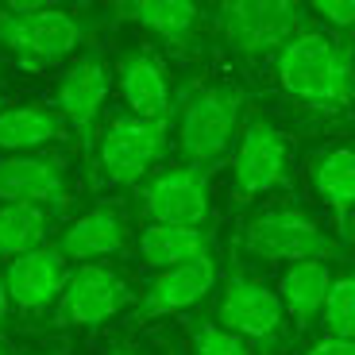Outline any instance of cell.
Instances as JSON below:
<instances>
[{
    "mask_svg": "<svg viewBox=\"0 0 355 355\" xmlns=\"http://www.w3.org/2000/svg\"><path fill=\"white\" fill-rule=\"evenodd\" d=\"M128 302H132V290L116 270L101 263H81L58 297V320L93 329V324H105L108 317H116Z\"/></svg>",
    "mask_w": 355,
    "mask_h": 355,
    "instance_id": "cell-7",
    "label": "cell"
},
{
    "mask_svg": "<svg viewBox=\"0 0 355 355\" xmlns=\"http://www.w3.org/2000/svg\"><path fill=\"white\" fill-rule=\"evenodd\" d=\"M70 282V270H66V255L58 248H35L27 255L12 259L8 270H4V286H8V297L19 309H46L51 302H58Z\"/></svg>",
    "mask_w": 355,
    "mask_h": 355,
    "instance_id": "cell-13",
    "label": "cell"
},
{
    "mask_svg": "<svg viewBox=\"0 0 355 355\" xmlns=\"http://www.w3.org/2000/svg\"><path fill=\"white\" fill-rule=\"evenodd\" d=\"M324 329L329 336L355 340V275L332 282L329 302H324Z\"/></svg>",
    "mask_w": 355,
    "mask_h": 355,
    "instance_id": "cell-23",
    "label": "cell"
},
{
    "mask_svg": "<svg viewBox=\"0 0 355 355\" xmlns=\"http://www.w3.org/2000/svg\"><path fill=\"white\" fill-rule=\"evenodd\" d=\"M305 355H355V340H340V336H324L309 347Z\"/></svg>",
    "mask_w": 355,
    "mask_h": 355,
    "instance_id": "cell-26",
    "label": "cell"
},
{
    "mask_svg": "<svg viewBox=\"0 0 355 355\" xmlns=\"http://www.w3.org/2000/svg\"><path fill=\"white\" fill-rule=\"evenodd\" d=\"M0 355H12V352H8V344H0Z\"/></svg>",
    "mask_w": 355,
    "mask_h": 355,
    "instance_id": "cell-28",
    "label": "cell"
},
{
    "mask_svg": "<svg viewBox=\"0 0 355 355\" xmlns=\"http://www.w3.org/2000/svg\"><path fill=\"white\" fill-rule=\"evenodd\" d=\"M313 12H317L329 27H340V31H344V27H355V0H317Z\"/></svg>",
    "mask_w": 355,
    "mask_h": 355,
    "instance_id": "cell-25",
    "label": "cell"
},
{
    "mask_svg": "<svg viewBox=\"0 0 355 355\" xmlns=\"http://www.w3.org/2000/svg\"><path fill=\"white\" fill-rule=\"evenodd\" d=\"M120 93H124L135 120H147V124H166L170 120V85H166L162 66L151 54L143 51L124 54V62H120Z\"/></svg>",
    "mask_w": 355,
    "mask_h": 355,
    "instance_id": "cell-14",
    "label": "cell"
},
{
    "mask_svg": "<svg viewBox=\"0 0 355 355\" xmlns=\"http://www.w3.org/2000/svg\"><path fill=\"white\" fill-rule=\"evenodd\" d=\"M216 286V266L213 255H201L193 263H182L174 270H162L147 293H143V313H178L189 309Z\"/></svg>",
    "mask_w": 355,
    "mask_h": 355,
    "instance_id": "cell-15",
    "label": "cell"
},
{
    "mask_svg": "<svg viewBox=\"0 0 355 355\" xmlns=\"http://www.w3.org/2000/svg\"><path fill=\"white\" fill-rule=\"evenodd\" d=\"M8 305H12V297H8V286H4V275H0V324L8 317Z\"/></svg>",
    "mask_w": 355,
    "mask_h": 355,
    "instance_id": "cell-27",
    "label": "cell"
},
{
    "mask_svg": "<svg viewBox=\"0 0 355 355\" xmlns=\"http://www.w3.org/2000/svg\"><path fill=\"white\" fill-rule=\"evenodd\" d=\"M243 93L236 85H205L182 108L178 120V151L189 166L201 170L205 162H216L232 147V135L240 128Z\"/></svg>",
    "mask_w": 355,
    "mask_h": 355,
    "instance_id": "cell-3",
    "label": "cell"
},
{
    "mask_svg": "<svg viewBox=\"0 0 355 355\" xmlns=\"http://www.w3.org/2000/svg\"><path fill=\"white\" fill-rule=\"evenodd\" d=\"M216 320H220L224 332H232L240 340H275L286 324V305L259 278L232 275L228 286H224Z\"/></svg>",
    "mask_w": 355,
    "mask_h": 355,
    "instance_id": "cell-8",
    "label": "cell"
},
{
    "mask_svg": "<svg viewBox=\"0 0 355 355\" xmlns=\"http://www.w3.org/2000/svg\"><path fill=\"white\" fill-rule=\"evenodd\" d=\"M0 105H4V101H0ZM0 112H4V108H0Z\"/></svg>",
    "mask_w": 355,
    "mask_h": 355,
    "instance_id": "cell-30",
    "label": "cell"
},
{
    "mask_svg": "<svg viewBox=\"0 0 355 355\" xmlns=\"http://www.w3.org/2000/svg\"><path fill=\"white\" fill-rule=\"evenodd\" d=\"M193 355H251L248 340L224 332L220 324H201L193 336Z\"/></svg>",
    "mask_w": 355,
    "mask_h": 355,
    "instance_id": "cell-24",
    "label": "cell"
},
{
    "mask_svg": "<svg viewBox=\"0 0 355 355\" xmlns=\"http://www.w3.org/2000/svg\"><path fill=\"white\" fill-rule=\"evenodd\" d=\"M278 81L302 105L317 112H336L355 93L352 51L324 31H302L278 54Z\"/></svg>",
    "mask_w": 355,
    "mask_h": 355,
    "instance_id": "cell-1",
    "label": "cell"
},
{
    "mask_svg": "<svg viewBox=\"0 0 355 355\" xmlns=\"http://www.w3.org/2000/svg\"><path fill=\"white\" fill-rule=\"evenodd\" d=\"M124 240H128V224L116 209H89L85 216H78L66 228L58 251L66 259H85V263H93V259L116 255V251L124 248Z\"/></svg>",
    "mask_w": 355,
    "mask_h": 355,
    "instance_id": "cell-16",
    "label": "cell"
},
{
    "mask_svg": "<svg viewBox=\"0 0 355 355\" xmlns=\"http://www.w3.org/2000/svg\"><path fill=\"white\" fill-rule=\"evenodd\" d=\"M81 43V27L70 12L46 4H12L0 12V46L27 70H43L70 58Z\"/></svg>",
    "mask_w": 355,
    "mask_h": 355,
    "instance_id": "cell-2",
    "label": "cell"
},
{
    "mask_svg": "<svg viewBox=\"0 0 355 355\" xmlns=\"http://www.w3.org/2000/svg\"><path fill=\"white\" fill-rule=\"evenodd\" d=\"M232 178H236L240 197L270 193V189L286 186V139L275 124L255 120L240 135V147L232 159Z\"/></svg>",
    "mask_w": 355,
    "mask_h": 355,
    "instance_id": "cell-11",
    "label": "cell"
},
{
    "mask_svg": "<svg viewBox=\"0 0 355 355\" xmlns=\"http://www.w3.org/2000/svg\"><path fill=\"white\" fill-rule=\"evenodd\" d=\"M166 155V124L116 116L101 135V170L116 186H135Z\"/></svg>",
    "mask_w": 355,
    "mask_h": 355,
    "instance_id": "cell-6",
    "label": "cell"
},
{
    "mask_svg": "<svg viewBox=\"0 0 355 355\" xmlns=\"http://www.w3.org/2000/svg\"><path fill=\"white\" fill-rule=\"evenodd\" d=\"M0 201L62 213L70 205V182H66L62 162L51 159V155H8V159H0Z\"/></svg>",
    "mask_w": 355,
    "mask_h": 355,
    "instance_id": "cell-9",
    "label": "cell"
},
{
    "mask_svg": "<svg viewBox=\"0 0 355 355\" xmlns=\"http://www.w3.org/2000/svg\"><path fill=\"white\" fill-rule=\"evenodd\" d=\"M243 248L259 259H286V263H324L336 255V243L317 220L297 209H266L243 232Z\"/></svg>",
    "mask_w": 355,
    "mask_h": 355,
    "instance_id": "cell-5",
    "label": "cell"
},
{
    "mask_svg": "<svg viewBox=\"0 0 355 355\" xmlns=\"http://www.w3.org/2000/svg\"><path fill=\"white\" fill-rule=\"evenodd\" d=\"M143 209L151 224H178V228H201L209 220V178L197 166L162 170L143 189Z\"/></svg>",
    "mask_w": 355,
    "mask_h": 355,
    "instance_id": "cell-10",
    "label": "cell"
},
{
    "mask_svg": "<svg viewBox=\"0 0 355 355\" xmlns=\"http://www.w3.org/2000/svg\"><path fill=\"white\" fill-rule=\"evenodd\" d=\"M139 255L155 270H174L182 263L209 255V240L201 228H178V224H147L139 236Z\"/></svg>",
    "mask_w": 355,
    "mask_h": 355,
    "instance_id": "cell-18",
    "label": "cell"
},
{
    "mask_svg": "<svg viewBox=\"0 0 355 355\" xmlns=\"http://www.w3.org/2000/svg\"><path fill=\"white\" fill-rule=\"evenodd\" d=\"M216 24L232 51L251 58L282 54L305 31L302 4H290V0H228L216 8Z\"/></svg>",
    "mask_w": 355,
    "mask_h": 355,
    "instance_id": "cell-4",
    "label": "cell"
},
{
    "mask_svg": "<svg viewBox=\"0 0 355 355\" xmlns=\"http://www.w3.org/2000/svg\"><path fill=\"white\" fill-rule=\"evenodd\" d=\"M46 209L35 205H0V259H19L43 248L46 240Z\"/></svg>",
    "mask_w": 355,
    "mask_h": 355,
    "instance_id": "cell-22",
    "label": "cell"
},
{
    "mask_svg": "<svg viewBox=\"0 0 355 355\" xmlns=\"http://www.w3.org/2000/svg\"><path fill=\"white\" fill-rule=\"evenodd\" d=\"M66 135L62 112L46 105H24V108H4L0 112V151L12 155H35V147L58 143Z\"/></svg>",
    "mask_w": 355,
    "mask_h": 355,
    "instance_id": "cell-17",
    "label": "cell"
},
{
    "mask_svg": "<svg viewBox=\"0 0 355 355\" xmlns=\"http://www.w3.org/2000/svg\"><path fill=\"white\" fill-rule=\"evenodd\" d=\"M120 16L135 19L139 27H147L162 39H186L201 8L189 0H128V4H120Z\"/></svg>",
    "mask_w": 355,
    "mask_h": 355,
    "instance_id": "cell-20",
    "label": "cell"
},
{
    "mask_svg": "<svg viewBox=\"0 0 355 355\" xmlns=\"http://www.w3.org/2000/svg\"><path fill=\"white\" fill-rule=\"evenodd\" d=\"M105 97H108V70L97 54L78 58V62L62 73V81H58V93H54L58 112H62V120H70V128L78 132V139L85 143V147L93 143L97 120H101V112H105Z\"/></svg>",
    "mask_w": 355,
    "mask_h": 355,
    "instance_id": "cell-12",
    "label": "cell"
},
{
    "mask_svg": "<svg viewBox=\"0 0 355 355\" xmlns=\"http://www.w3.org/2000/svg\"><path fill=\"white\" fill-rule=\"evenodd\" d=\"M329 290H332V275H329V263H293L290 270L282 275V305L286 313H293L297 324H309L317 313H324V302H329Z\"/></svg>",
    "mask_w": 355,
    "mask_h": 355,
    "instance_id": "cell-19",
    "label": "cell"
},
{
    "mask_svg": "<svg viewBox=\"0 0 355 355\" xmlns=\"http://www.w3.org/2000/svg\"><path fill=\"white\" fill-rule=\"evenodd\" d=\"M313 186L340 216L355 209V151L352 147H332L317 155L313 162Z\"/></svg>",
    "mask_w": 355,
    "mask_h": 355,
    "instance_id": "cell-21",
    "label": "cell"
},
{
    "mask_svg": "<svg viewBox=\"0 0 355 355\" xmlns=\"http://www.w3.org/2000/svg\"><path fill=\"white\" fill-rule=\"evenodd\" d=\"M116 355H135V352H116Z\"/></svg>",
    "mask_w": 355,
    "mask_h": 355,
    "instance_id": "cell-29",
    "label": "cell"
}]
</instances>
